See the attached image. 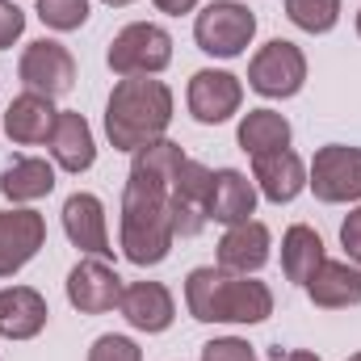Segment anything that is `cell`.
Wrapping results in <instances>:
<instances>
[{
	"instance_id": "obj_1",
	"label": "cell",
	"mask_w": 361,
	"mask_h": 361,
	"mask_svg": "<svg viewBox=\"0 0 361 361\" xmlns=\"http://www.w3.org/2000/svg\"><path fill=\"white\" fill-rule=\"evenodd\" d=\"M173 122V89L152 76H122L105 101V135L118 152H139L164 139Z\"/></svg>"
},
{
	"instance_id": "obj_2",
	"label": "cell",
	"mask_w": 361,
	"mask_h": 361,
	"mask_svg": "<svg viewBox=\"0 0 361 361\" xmlns=\"http://www.w3.org/2000/svg\"><path fill=\"white\" fill-rule=\"evenodd\" d=\"M185 307L202 324H261L273 315V290L244 273L202 265L185 277Z\"/></svg>"
},
{
	"instance_id": "obj_3",
	"label": "cell",
	"mask_w": 361,
	"mask_h": 361,
	"mask_svg": "<svg viewBox=\"0 0 361 361\" xmlns=\"http://www.w3.org/2000/svg\"><path fill=\"white\" fill-rule=\"evenodd\" d=\"M173 214H169V185L147 177H126L122 189V252L130 265H160L173 252Z\"/></svg>"
},
{
	"instance_id": "obj_4",
	"label": "cell",
	"mask_w": 361,
	"mask_h": 361,
	"mask_svg": "<svg viewBox=\"0 0 361 361\" xmlns=\"http://www.w3.org/2000/svg\"><path fill=\"white\" fill-rule=\"evenodd\" d=\"M105 59L118 76H156L173 63V34L156 21H135L114 34Z\"/></svg>"
},
{
	"instance_id": "obj_5",
	"label": "cell",
	"mask_w": 361,
	"mask_h": 361,
	"mask_svg": "<svg viewBox=\"0 0 361 361\" xmlns=\"http://www.w3.org/2000/svg\"><path fill=\"white\" fill-rule=\"evenodd\" d=\"M252 34H257V17H252L244 4H235V0H214V4H206V8L197 13V21H193L197 47H202L206 55H219V59L244 55V47L252 42Z\"/></svg>"
},
{
	"instance_id": "obj_6",
	"label": "cell",
	"mask_w": 361,
	"mask_h": 361,
	"mask_svg": "<svg viewBox=\"0 0 361 361\" xmlns=\"http://www.w3.org/2000/svg\"><path fill=\"white\" fill-rule=\"evenodd\" d=\"M302 80H307V55L294 42H286V38L265 42L252 55V63H248V85L261 97H269V101L294 97V92L302 89Z\"/></svg>"
},
{
	"instance_id": "obj_7",
	"label": "cell",
	"mask_w": 361,
	"mask_h": 361,
	"mask_svg": "<svg viewBox=\"0 0 361 361\" xmlns=\"http://www.w3.org/2000/svg\"><path fill=\"white\" fill-rule=\"evenodd\" d=\"M210 185H214V173L185 156V164L169 185V214H173V231L180 240H193L210 223Z\"/></svg>"
},
{
	"instance_id": "obj_8",
	"label": "cell",
	"mask_w": 361,
	"mask_h": 361,
	"mask_svg": "<svg viewBox=\"0 0 361 361\" xmlns=\"http://www.w3.org/2000/svg\"><path fill=\"white\" fill-rule=\"evenodd\" d=\"M17 72H21L25 92L51 97V101H55V97H68V92L76 89V59H72V51H68L63 42H55V38L30 42Z\"/></svg>"
},
{
	"instance_id": "obj_9",
	"label": "cell",
	"mask_w": 361,
	"mask_h": 361,
	"mask_svg": "<svg viewBox=\"0 0 361 361\" xmlns=\"http://www.w3.org/2000/svg\"><path fill=\"white\" fill-rule=\"evenodd\" d=\"M307 185L315 189L319 202L336 206V202H357L361 197V147H345V143H328L315 152Z\"/></svg>"
},
{
	"instance_id": "obj_10",
	"label": "cell",
	"mask_w": 361,
	"mask_h": 361,
	"mask_svg": "<svg viewBox=\"0 0 361 361\" xmlns=\"http://www.w3.org/2000/svg\"><path fill=\"white\" fill-rule=\"evenodd\" d=\"M122 277L114 273V265H105L101 257L80 261L76 269L68 273V302L80 311V315H105L122 302Z\"/></svg>"
},
{
	"instance_id": "obj_11",
	"label": "cell",
	"mask_w": 361,
	"mask_h": 361,
	"mask_svg": "<svg viewBox=\"0 0 361 361\" xmlns=\"http://www.w3.org/2000/svg\"><path fill=\"white\" fill-rule=\"evenodd\" d=\"M240 101H244V85H240V76H231V72H214V68L193 72V80H189V114H193L202 126H219V122H227V118L240 109Z\"/></svg>"
},
{
	"instance_id": "obj_12",
	"label": "cell",
	"mask_w": 361,
	"mask_h": 361,
	"mask_svg": "<svg viewBox=\"0 0 361 361\" xmlns=\"http://www.w3.org/2000/svg\"><path fill=\"white\" fill-rule=\"evenodd\" d=\"M47 244V223L38 210H0V277L25 269Z\"/></svg>"
},
{
	"instance_id": "obj_13",
	"label": "cell",
	"mask_w": 361,
	"mask_h": 361,
	"mask_svg": "<svg viewBox=\"0 0 361 361\" xmlns=\"http://www.w3.org/2000/svg\"><path fill=\"white\" fill-rule=\"evenodd\" d=\"M118 311L126 315L130 328H139L147 336L173 328V319H177V302H173L169 286H160V281H135V286H126Z\"/></svg>"
},
{
	"instance_id": "obj_14",
	"label": "cell",
	"mask_w": 361,
	"mask_h": 361,
	"mask_svg": "<svg viewBox=\"0 0 361 361\" xmlns=\"http://www.w3.org/2000/svg\"><path fill=\"white\" fill-rule=\"evenodd\" d=\"M63 231H68V240L80 248V252H89V257H114V248H109V231H105V206H101V197H92V193H72L68 202H63Z\"/></svg>"
},
{
	"instance_id": "obj_15",
	"label": "cell",
	"mask_w": 361,
	"mask_h": 361,
	"mask_svg": "<svg viewBox=\"0 0 361 361\" xmlns=\"http://www.w3.org/2000/svg\"><path fill=\"white\" fill-rule=\"evenodd\" d=\"M269 227L265 223H257V219H248V223H235V227H227L223 231V240H219V269L227 273H257L265 269V261H269Z\"/></svg>"
},
{
	"instance_id": "obj_16",
	"label": "cell",
	"mask_w": 361,
	"mask_h": 361,
	"mask_svg": "<svg viewBox=\"0 0 361 361\" xmlns=\"http://www.w3.org/2000/svg\"><path fill=\"white\" fill-rule=\"evenodd\" d=\"M51 311L47 298L30 286H8L0 290V336L4 341H34L47 328Z\"/></svg>"
},
{
	"instance_id": "obj_17",
	"label": "cell",
	"mask_w": 361,
	"mask_h": 361,
	"mask_svg": "<svg viewBox=\"0 0 361 361\" xmlns=\"http://www.w3.org/2000/svg\"><path fill=\"white\" fill-rule=\"evenodd\" d=\"M252 180L261 185V193L269 202H294L302 189H307V164L290 152V147H277L265 156H252Z\"/></svg>"
},
{
	"instance_id": "obj_18",
	"label": "cell",
	"mask_w": 361,
	"mask_h": 361,
	"mask_svg": "<svg viewBox=\"0 0 361 361\" xmlns=\"http://www.w3.org/2000/svg\"><path fill=\"white\" fill-rule=\"evenodd\" d=\"M47 143H51V156H55V164L63 173H85L97 160L92 130H89V122H85V114H76V109H59L55 130H51Z\"/></svg>"
},
{
	"instance_id": "obj_19",
	"label": "cell",
	"mask_w": 361,
	"mask_h": 361,
	"mask_svg": "<svg viewBox=\"0 0 361 361\" xmlns=\"http://www.w3.org/2000/svg\"><path fill=\"white\" fill-rule=\"evenodd\" d=\"M55 118H59V109L51 105V97L21 92V97H13V105L4 109V135H8L13 143H47L51 130H55Z\"/></svg>"
},
{
	"instance_id": "obj_20",
	"label": "cell",
	"mask_w": 361,
	"mask_h": 361,
	"mask_svg": "<svg viewBox=\"0 0 361 361\" xmlns=\"http://www.w3.org/2000/svg\"><path fill=\"white\" fill-rule=\"evenodd\" d=\"M307 294L315 307L324 311H345V307H357L361 302V269L349 261H324L315 277L307 281Z\"/></svg>"
},
{
	"instance_id": "obj_21",
	"label": "cell",
	"mask_w": 361,
	"mask_h": 361,
	"mask_svg": "<svg viewBox=\"0 0 361 361\" xmlns=\"http://www.w3.org/2000/svg\"><path fill=\"white\" fill-rule=\"evenodd\" d=\"M252 210H257V185L240 169H219L210 185V219L223 227H235V223H248Z\"/></svg>"
},
{
	"instance_id": "obj_22",
	"label": "cell",
	"mask_w": 361,
	"mask_h": 361,
	"mask_svg": "<svg viewBox=\"0 0 361 361\" xmlns=\"http://www.w3.org/2000/svg\"><path fill=\"white\" fill-rule=\"evenodd\" d=\"M319 265H324V240H319L307 223H294V227L281 235V273H286L294 286H307Z\"/></svg>"
},
{
	"instance_id": "obj_23",
	"label": "cell",
	"mask_w": 361,
	"mask_h": 361,
	"mask_svg": "<svg viewBox=\"0 0 361 361\" xmlns=\"http://www.w3.org/2000/svg\"><path fill=\"white\" fill-rule=\"evenodd\" d=\"M55 189V164L47 160H13L0 173V193L8 202H38Z\"/></svg>"
},
{
	"instance_id": "obj_24",
	"label": "cell",
	"mask_w": 361,
	"mask_h": 361,
	"mask_svg": "<svg viewBox=\"0 0 361 361\" xmlns=\"http://www.w3.org/2000/svg\"><path fill=\"white\" fill-rule=\"evenodd\" d=\"M235 139H240L244 152L265 156V152H277V147H290V122L277 109H248Z\"/></svg>"
},
{
	"instance_id": "obj_25",
	"label": "cell",
	"mask_w": 361,
	"mask_h": 361,
	"mask_svg": "<svg viewBox=\"0 0 361 361\" xmlns=\"http://www.w3.org/2000/svg\"><path fill=\"white\" fill-rule=\"evenodd\" d=\"M286 17L307 34H328L341 21V0H286Z\"/></svg>"
},
{
	"instance_id": "obj_26",
	"label": "cell",
	"mask_w": 361,
	"mask_h": 361,
	"mask_svg": "<svg viewBox=\"0 0 361 361\" xmlns=\"http://www.w3.org/2000/svg\"><path fill=\"white\" fill-rule=\"evenodd\" d=\"M38 17L51 30L68 34V30H80L89 21V0H38Z\"/></svg>"
},
{
	"instance_id": "obj_27",
	"label": "cell",
	"mask_w": 361,
	"mask_h": 361,
	"mask_svg": "<svg viewBox=\"0 0 361 361\" xmlns=\"http://www.w3.org/2000/svg\"><path fill=\"white\" fill-rule=\"evenodd\" d=\"M89 361H143V353H139V345H135L130 336H114V332H105V336L92 341Z\"/></svg>"
},
{
	"instance_id": "obj_28",
	"label": "cell",
	"mask_w": 361,
	"mask_h": 361,
	"mask_svg": "<svg viewBox=\"0 0 361 361\" xmlns=\"http://www.w3.org/2000/svg\"><path fill=\"white\" fill-rule=\"evenodd\" d=\"M202 361H257L252 345L240 341V336H223V341H210L202 349Z\"/></svg>"
},
{
	"instance_id": "obj_29",
	"label": "cell",
	"mask_w": 361,
	"mask_h": 361,
	"mask_svg": "<svg viewBox=\"0 0 361 361\" xmlns=\"http://www.w3.org/2000/svg\"><path fill=\"white\" fill-rule=\"evenodd\" d=\"M25 34V13L13 0H0V47H13Z\"/></svg>"
},
{
	"instance_id": "obj_30",
	"label": "cell",
	"mask_w": 361,
	"mask_h": 361,
	"mask_svg": "<svg viewBox=\"0 0 361 361\" xmlns=\"http://www.w3.org/2000/svg\"><path fill=\"white\" fill-rule=\"evenodd\" d=\"M341 244H345V252H349V261L361 265V206L341 223Z\"/></svg>"
},
{
	"instance_id": "obj_31",
	"label": "cell",
	"mask_w": 361,
	"mask_h": 361,
	"mask_svg": "<svg viewBox=\"0 0 361 361\" xmlns=\"http://www.w3.org/2000/svg\"><path fill=\"white\" fill-rule=\"evenodd\" d=\"M197 0H156V8L160 13H173V17H180V13H189Z\"/></svg>"
},
{
	"instance_id": "obj_32",
	"label": "cell",
	"mask_w": 361,
	"mask_h": 361,
	"mask_svg": "<svg viewBox=\"0 0 361 361\" xmlns=\"http://www.w3.org/2000/svg\"><path fill=\"white\" fill-rule=\"evenodd\" d=\"M277 361H319L311 349H290V353H277Z\"/></svg>"
},
{
	"instance_id": "obj_33",
	"label": "cell",
	"mask_w": 361,
	"mask_h": 361,
	"mask_svg": "<svg viewBox=\"0 0 361 361\" xmlns=\"http://www.w3.org/2000/svg\"><path fill=\"white\" fill-rule=\"evenodd\" d=\"M109 8H122V4H135V0H105Z\"/></svg>"
},
{
	"instance_id": "obj_34",
	"label": "cell",
	"mask_w": 361,
	"mask_h": 361,
	"mask_svg": "<svg viewBox=\"0 0 361 361\" xmlns=\"http://www.w3.org/2000/svg\"><path fill=\"white\" fill-rule=\"evenodd\" d=\"M357 34H361V8H357Z\"/></svg>"
},
{
	"instance_id": "obj_35",
	"label": "cell",
	"mask_w": 361,
	"mask_h": 361,
	"mask_svg": "<svg viewBox=\"0 0 361 361\" xmlns=\"http://www.w3.org/2000/svg\"><path fill=\"white\" fill-rule=\"evenodd\" d=\"M349 361H361V353H353V357H349Z\"/></svg>"
}]
</instances>
